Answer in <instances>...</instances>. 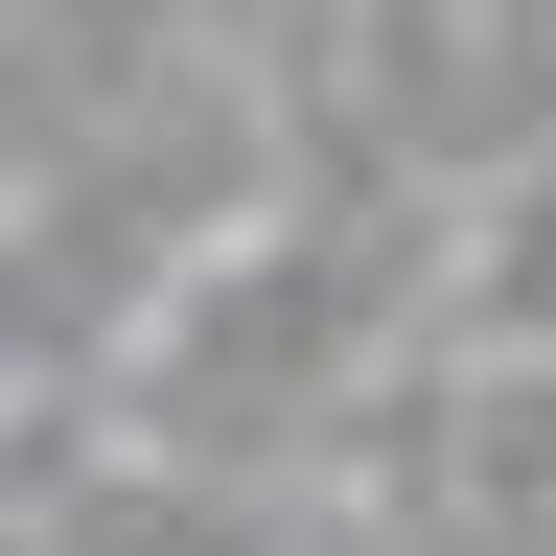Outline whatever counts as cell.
<instances>
[{
  "instance_id": "1",
  "label": "cell",
  "mask_w": 556,
  "mask_h": 556,
  "mask_svg": "<svg viewBox=\"0 0 556 556\" xmlns=\"http://www.w3.org/2000/svg\"><path fill=\"white\" fill-rule=\"evenodd\" d=\"M441 348L556 371V139H533V163H486V186L441 208Z\"/></svg>"
}]
</instances>
